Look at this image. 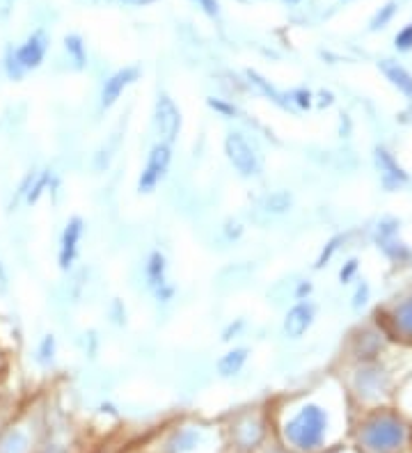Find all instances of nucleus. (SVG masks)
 Returning a JSON list of instances; mask_svg holds the SVG:
<instances>
[{"label":"nucleus","instance_id":"f257e3e1","mask_svg":"<svg viewBox=\"0 0 412 453\" xmlns=\"http://www.w3.org/2000/svg\"><path fill=\"white\" fill-rule=\"evenodd\" d=\"M222 149H225L227 163L241 179H257L261 174V154L243 131H227L225 140H222Z\"/></svg>","mask_w":412,"mask_h":453},{"label":"nucleus","instance_id":"f03ea898","mask_svg":"<svg viewBox=\"0 0 412 453\" xmlns=\"http://www.w3.org/2000/svg\"><path fill=\"white\" fill-rule=\"evenodd\" d=\"M325 412L318 406H302L291 422L286 424V438L298 449H316L325 435Z\"/></svg>","mask_w":412,"mask_h":453},{"label":"nucleus","instance_id":"7ed1b4c3","mask_svg":"<svg viewBox=\"0 0 412 453\" xmlns=\"http://www.w3.org/2000/svg\"><path fill=\"white\" fill-rule=\"evenodd\" d=\"M403 438H406V428L390 415H381L365 426L362 431V442L367 444L369 449L374 451H394L403 444Z\"/></svg>","mask_w":412,"mask_h":453},{"label":"nucleus","instance_id":"20e7f679","mask_svg":"<svg viewBox=\"0 0 412 453\" xmlns=\"http://www.w3.org/2000/svg\"><path fill=\"white\" fill-rule=\"evenodd\" d=\"M181 124L184 121H181V110L177 108L175 98L161 92L156 96L154 112H152V126H154L156 142H165L172 147L181 133Z\"/></svg>","mask_w":412,"mask_h":453},{"label":"nucleus","instance_id":"39448f33","mask_svg":"<svg viewBox=\"0 0 412 453\" xmlns=\"http://www.w3.org/2000/svg\"><path fill=\"white\" fill-rule=\"evenodd\" d=\"M170 165H172V147L165 142H154L149 154H147L142 172L138 177V186H135L138 193L152 195L165 181V177H168Z\"/></svg>","mask_w":412,"mask_h":453},{"label":"nucleus","instance_id":"423d86ee","mask_svg":"<svg viewBox=\"0 0 412 453\" xmlns=\"http://www.w3.org/2000/svg\"><path fill=\"white\" fill-rule=\"evenodd\" d=\"M82 234H85V222H82V218L80 216L69 218L67 225H64V229H62L60 250H57V266H60L62 273H69V270L73 268V263H76Z\"/></svg>","mask_w":412,"mask_h":453},{"label":"nucleus","instance_id":"0eeeda50","mask_svg":"<svg viewBox=\"0 0 412 453\" xmlns=\"http://www.w3.org/2000/svg\"><path fill=\"white\" fill-rule=\"evenodd\" d=\"M138 78H140L138 67H124V69H117L115 73H110V76L103 80L101 92H98V108L110 110L122 98V94L126 92L133 82H138Z\"/></svg>","mask_w":412,"mask_h":453},{"label":"nucleus","instance_id":"6e6552de","mask_svg":"<svg viewBox=\"0 0 412 453\" xmlns=\"http://www.w3.org/2000/svg\"><path fill=\"white\" fill-rule=\"evenodd\" d=\"M316 318V307L309 300H298L291 309L284 314L282 320V332L286 339H302L309 332V327L314 325Z\"/></svg>","mask_w":412,"mask_h":453},{"label":"nucleus","instance_id":"1a4fd4ad","mask_svg":"<svg viewBox=\"0 0 412 453\" xmlns=\"http://www.w3.org/2000/svg\"><path fill=\"white\" fill-rule=\"evenodd\" d=\"M46 51H48L46 32L35 30L19 48H16L14 57H16V62H19V67L28 73V71H35L41 67V62H44V57H46Z\"/></svg>","mask_w":412,"mask_h":453},{"label":"nucleus","instance_id":"9d476101","mask_svg":"<svg viewBox=\"0 0 412 453\" xmlns=\"http://www.w3.org/2000/svg\"><path fill=\"white\" fill-rule=\"evenodd\" d=\"M168 257L161 250H152L145 259V284L147 288L154 293L159 291L161 286L170 282L168 279Z\"/></svg>","mask_w":412,"mask_h":453},{"label":"nucleus","instance_id":"9b49d317","mask_svg":"<svg viewBox=\"0 0 412 453\" xmlns=\"http://www.w3.org/2000/svg\"><path fill=\"white\" fill-rule=\"evenodd\" d=\"M247 357H250V348H245V346H234V348H229L225 355L218 359V364H216L218 376L220 378H234V376H238L245 369Z\"/></svg>","mask_w":412,"mask_h":453},{"label":"nucleus","instance_id":"f8f14e48","mask_svg":"<svg viewBox=\"0 0 412 453\" xmlns=\"http://www.w3.org/2000/svg\"><path fill=\"white\" fill-rule=\"evenodd\" d=\"M381 71L385 73V78L408 98V101H412V73L406 67H401V64L394 62V60H383Z\"/></svg>","mask_w":412,"mask_h":453},{"label":"nucleus","instance_id":"ddd939ff","mask_svg":"<svg viewBox=\"0 0 412 453\" xmlns=\"http://www.w3.org/2000/svg\"><path fill=\"white\" fill-rule=\"evenodd\" d=\"M291 206H293V195L284 191V188L268 193L261 202V209L263 213H268V216H284V213L291 211Z\"/></svg>","mask_w":412,"mask_h":453},{"label":"nucleus","instance_id":"4468645a","mask_svg":"<svg viewBox=\"0 0 412 453\" xmlns=\"http://www.w3.org/2000/svg\"><path fill=\"white\" fill-rule=\"evenodd\" d=\"M245 76H247V82L257 87L259 92L268 98V101H273L275 105H279V108H284V110L291 108V103H288V96L282 94V92H277V89H275L273 85H270V82H268L266 78H263V76H259L257 71H245Z\"/></svg>","mask_w":412,"mask_h":453},{"label":"nucleus","instance_id":"2eb2a0df","mask_svg":"<svg viewBox=\"0 0 412 453\" xmlns=\"http://www.w3.org/2000/svg\"><path fill=\"white\" fill-rule=\"evenodd\" d=\"M376 165L387 181L392 179V181H397V184L399 181H408V174L401 170V165L394 161V156L387 149H383V147H376Z\"/></svg>","mask_w":412,"mask_h":453},{"label":"nucleus","instance_id":"dca6fc26","mask_svg":"<svg viewBox=\"0 0 412 453\" xmlns=\"http://www.w3.org/2000/svg\"><path fill=\"white\" fill-rule=\"evenodd\" d=\"M392 323L397 327V332L403 334L406 339H412V295L408 300L397 304L392 311Z\"/></svg>","mask_w":412,"mask_h":453},{"label":"nucleus","instance_id":"f3484780","mask_svg":"<svg viewBox=\"0 0 412 453\" xmlns=\"http://www.w3.org/2000/svg\"><path fill=\"white\" fill-rule=\"evenodd\" d=\"M64 51H67L71 67L76 71H82L87 67V51H85V44H82V39L78 35L64 37Z\"/></svg>","mask_w":412,"mask_h":453},{"label":"nucleus","instance_id":"a211bd4d","mask_svg":"<svg viewBox=\"0 0 412 453\" xmlns=\"http://www.w3.org/2000/svg\"><path fill=\"white\" fill-rule=\"evenodd\" d=\"M51 186H53V172L51 170H41L35 174V179H32V186H30V191H28V197H26V204H37L41 200V195L51 191Z\"/></svg>","mask_w":412,"mask_h":453},{"label":"nucleus","instance_id":"6ab92c4d","mask_svg":"<svg viewBox=\"0 0 412 453\" xmlns=\"http://www.w3.org/2000/svg\"><path fill=\"white\" fill-rule=\"evenodd\" d=\"M55 352H57L55 336L53 334H46L44 339L39 341V346H37V362H39V364H51V362L55 359Z\"/></svg>","mask_w":412,"mask_h":453},{"label":"nucleus","instance_id":"aec40b11","mask_svg":"<svg viewBox=\"0 0 412 453\" xmlns=\"http://www.w3.org/2000/svg\"><path fill=\"white\" fill-rule=\"evenodd\" d=\"M206 105H209L213 112H218L220 117H225V119H236L238 117V108H236L234 103L225 101V98L209 96V98H206Z\"/></svg>","mask_w":412,"mask_h":453},{"label":"nucleus","instance_id":"412c9836","mask_svg":"<svg viewBox=\"0 0 412 453\" xmlns=\"http://www.w3.org/2000/svg\"><path fill=\"white\" fill-rule=\"evenodd\" d=\"M288 96V103L295 105V108H300V110H309L311 105H314V94L309 92V89H293L291 94H286Z\"/></svg>","mask_w":412,"mask_h":453},{"label":"nucleus","instance_id":"4be33fe9","mask_svg":"<svg viewBox=\"0 0 412 453\" xmlns=\"http://www.w3.org/2000/svg\"><path fill=\"white\" fill-rule=\"evenodd\" d=\"M339 243H344V236H334L332 241H330L325 247H323V252L318 254V259H316V268H323L330 263V259L334 257V252L339 250Z\"/></svg>","mask_w":412,"mask_h":453},{"label":"nucleus","instance_id":"5701e85b","mask_svg":"<svg viewBox=\"0 0 412 453\" xmlns=\"http://www.w3.org/2000/svg\"><path fill=\"white\" fill-rule=\"evenodd\" d=\"M222 236H225V241L234 243L238 238L243 236V225L238 220H227L225 227H222Z\"/></svg>","mask_w":412,"mask_h":453},{"label":"nucleus","instance_id":"b1692460","mask_svg":"<svg viewBox=\"0 0 412 453\" xmlns=\"http://www.w3.org/2000/svg\"><path fill=\"white\" fill-rule=\"evenodd\" d=\"M243 327H245V318H236V320H232L225 329H222V341H232V339H236L238 334L243 332Z\"/></svg>","mask_w":412,"mask_h":453},{"label":"nucleus","instance_id":"393cba45","mask_svg":"<svg viewBox=\"0 0 412 453\" xmlns=\"http://www.w3.org/2000/svg\"><path fill=\"white\" fill-rule=\"evenodd\" d=\"M358 273V259H351V261H346L344 263V268L339 270V282L341 284H348L353 277H355Z\"/></svg>","mask_w":412,"mask_h":453},{"label":"nucleus","instance_id":"a878e982","mask_svg":"<svg viewBox=\"0 0 412 453\" xmlns=\"http://www.w3.org/2000/svg\"><path fill=\"white\" fill-rule=\"evenodd\" d=\"M367 302H369V284H367V282H362V284L358 286L355 295H353V309L365 307Z\"/></svg>","mask_w":412,"mask_h":453},{"label":"nucleus","instance_id":"bb28decb","mask_svg":"<svg viewBox=\"0 0 412 453\" xmlns=\"http://www.w3.org/2000/svg\"><path fill=\"white\" fill-rule=\"evenodd\" d=\"M397 48H401V51H410L412 48V23L397 35Z\"/></svg>","mask_w":412,"mask_h":453},{"label":"nucleus","instance_id":"cd10ccee","mask_svg":"<svg viewBox=\"0 0 412 453\" xmlns=\"http://www.w3.org/2000/svg\"><path fill=\"white\" fill-rule=\"evenodd\" d=\"M154 298H156V302H161V304L172 302V300H175V286L168 282L165 286H161L159 291H154Z\"/></svg>","mask_w":412,"mask_h":453},{"label":"nucleus","instance_id":"c85d7f7f","mask_svg":"<svg viewBox=\"0 0 412 453\" xmlns=\"http://www.w3.org/2000/svg\"><path fill=\"white\" fill-rule=\"evenodd\" d=\"M193 3H197V7L209 16H218V12H220L218 0H193Z\"/></svg>","mask_w":412,"mask_h":453},{"label":"nucleus","instance_id":"c756f323","mask_svg":"<svg viewBox=\"0 0 412 453\" xmlns=\"http://www.w3.org/2000/svg\"><path fill=\"white\" fill-rule=\"evenodd\" d=\"M392 14H394V5H387L385 10H383V12L378 14L376 19H374V26H371V28H383L385 23L390 21V16H392Z\"/></svg>","mask_w":412,"mask_h":453},{"label":"nucleus","instance_id":"7c9ffc66","mask_svg":"<svg viewBox=\"0 0 412 453\" xmlns=\"http://www.w3.org/2000/svg\"><path fill=\"white\" fill-rule=\"evenodd\" d=\"M309 293H311V284L309 282H300L293 295H295V300H307Z\"/></svg>","mask_w":412,"mask_h":453},{"label":"nucleus","instance_id":"2f4dec72","mask_svg":"<svg viewBox=\"0 0 412 453\" xmlns=\"http://www.w3.org/2000/svg\"><path fill=\"white\" fill-rule=\"evenodd\" d=\"M334 103V96L332 92H318V105L321 108H328V105Z\"/></svg>","mask_w":412,"mask_h":453},{"label":"nucleus","instance_id":"473e14b6","mask_svg":"<svg viewBox=\"0 0 412 453\" xmlns=\"http://www.w3.org/2000/svg\"><path fill=\"white\" fill-rule=\"evenodd\" d=\"M7 288H10V282H7V273H5L3 263H0V295H3Z\"/></svg>","mask_w":412,"mask_h":453},{"label":"nucleus","instance_id":"72a5a7b5","mask_svg":"<svg viewBox=\"0 0 412 453\" xmlns=\"http://www.w3.org/2000/svg\"><path fill=\"white\" fill-rule=\"evenodd\" d=\"M10 7H12V0H0V16L10 14Z\"/></svg>","mask_w":412,"mask_h":453},{"label":"nucleus","instance_id":"f704fd0d","mask_svg":"<svg viewBox=\"0 0 412 453\" xmlns=\"http://www.w3.org/2000/svg\"><path fill=\"white\" fill-rule=\"evenodd\" d=\"M124 3H131V5H147V3H152V0H124Z\"/></svg>","mask_w":412,"mask_h":453},{"label":"nucleus","instance_id":"c9c22d12","mask_svg":"<svg viewBox=\"0 0 412 453\" xmlns=\"http://www.w3.org/2000/svg\"><path fill=\"white\" fill-rule=\"evenodd\" d=\"M286 3H295V0H286Z\"/></svg>","mask_w":412,"mask_h":453}]
</instances>
